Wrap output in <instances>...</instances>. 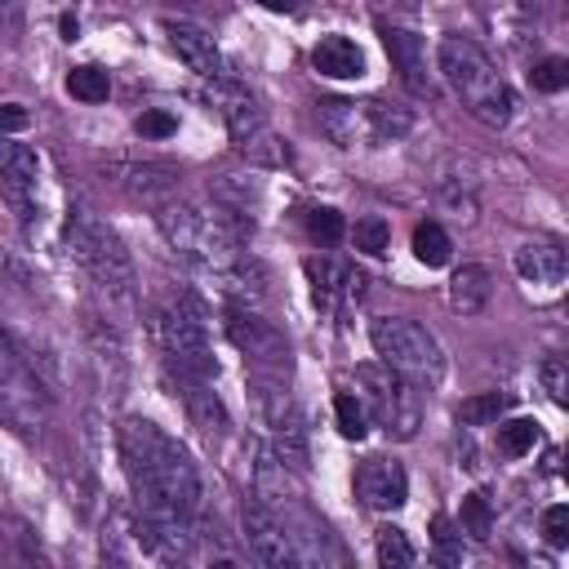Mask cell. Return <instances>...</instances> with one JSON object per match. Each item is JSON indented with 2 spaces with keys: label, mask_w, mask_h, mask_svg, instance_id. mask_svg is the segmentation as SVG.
<instances>
[{
  "label": "cell",
  "mask_w": 569,
  "mask_h": 569,
  "mask_svg": "<svg viewBox=\"0 0 569 569\" xmlns=\"http://www.w3.org/2000/svg\"><path fill=\"white\" fill-rule=\"evenodd\" d=\"M316 124L325 129V138L333 147H369V129H365V102H347V98H325L316 107Z\"/></svg>",
  "instance_id": "7402d4cb"
},
{
  "label": "cell",
  "mask_w": 569,
  "mask_h": 569,
  "mask_svg": "<svg viewBox=\"0 0 569 569\" xmlns=\"http://www.w3.org/2000/svg\"><path fill=\"white\" fill-rule=\"evenodd\" d=\"M307 280H311V293H316V307L325 311H347L365 298V271L351 267V262H338V258H307Z\"/></svg>",
  "instance_id": "9a60e30c"
},
{
  "label": "cell",
  "mask_w": 569,
  "mask_h": 569,
  "mask_svg": "<svg viewBox=\"0 0 569 569\" xmlns=\"http://www.w3.org/2000/svg\"><path fill=\"white\" fill-rule=\"evenodd\" d=\"M151 333H156L169 369L218 382V360H213V347H209V316H204L200 298L178 293V298L160 302L151 311Z\"/></svg>",
  "instance_id": "5b68a950"
},
{
  "label": "cell",
  "mask_w": 569,
  "mask_h": 569,
  "mask_svg": "<svg viewBox=\"0 0 569 569\" xmlns=\"http://www.w3.org/2000/svg\"><path fill=\"white\" fill-rule=\"evenodd\" d=\"M27 124H31V116H27L22 102H4V107H0V133H18V129H27Z\"/></svg>",
  "instance_id": "ab89813d"
},
{
  "label": "cell",
  "mask_w": 569,
  "mask_h": 569,
  "mask_svg": "<svg viewBox=\"0 0 569 569\" xmlns=\"http://www.w3.org/2000/svg\"><path fill=\"white\" fill-rule=\"evenodd\" d=\"M507 409H511V391H480V396H467V400L458 405V422H462V427H489V422H498Z\"/></svg>",
  "instance_id": "4316f807"
},
{
  "label": "cell",
  "mask_w": 569,
  "mask_h": 569,
  "mask_svg": "<svg viewBox=\"0 0 569 569\" xmlns=\"http://www.w3.org/2000/svg\"><path fill=\"white\" fill-rule=\"evenodd\" d=\"M311 67L329 80H360L365 76V53L356 40L347 36H325L316 49H311Z\"/></svg>",
  "instance_id": "603a6c76"
},
{
  "label": "cell",
  "mask_w": 569,
  "mask_h": 569,
  "mask_svg": "<svg viewBox=\"0 0 569 569\" xmlns=\"http://www.w3.org/2000/svg\"><path fill=\"white\" fill-rule=\"evenodd\" d=\"M511 262H516L525 284H542V289H556L569 276V253L556 240H525Z\"/></svg>",
  "instance_id": "44dd1931"
},
{
  "label": "cell",
  "mask_w": 569,
  "mask_h": 569,
  "mask_svg": "<svg viewBox=\"0 0 569 569\" xmlns=\"http://www.w3.org/2000/svg\"><path fill=\"white\" fill-rule=\"evenodd\" d=\"M413 258L422 262V267H445L449 258H453V244H449V231L440 227V222H418L413 227Z\"/></svg>",
  "instance_id": "484cf974"
},
{
  "label": "cell",
  "mask_w": 569,
  "mask_h": 569,
  "mask_svg": "<svg viewBox=\"0 0 569 569\" xmlns=\"http://www.w3.org/2000/svg\"><path fill=\"white\" fill-rule=\"evenodd\" d=\"M204 98H209V107L222 116V124H227V133H231V142H236L240 151H262V147L271 142V133H267V116H262L258 98H253L240 80L218 76V80H209Z\"/></svg>",
  "instance_id": "9c48e42d"
},
{
  "label": "cell",
  "mask_w": 569,
  "mask_h": 569,
  "mask_svg": "<svg viewBox=\"0 0 569 569\" xmlns=\"http://www.w3.org/2000/svg\"><path fill=\"white\" fill-rule=\"evenodd\" d=\"M76 31H80L76 18H62V40H76Z\"/></svg>",
  "instance_id": "b9f144b4"
},
{
  "label": "cell",
  "mask_w": 569,
  "mask_h": 569,
  "mask_svg": "<svg viewBox=\"0 0 569 569\" xmlns=\"http://www.w3.org/2000/svg\"><path fill=\"white\" fill-rule=\"evenodd\" d=\"M22 9V0H0V13H18Z\"/></svg>",
  "instance_id": "ee69618b"
},
{
  "label": "cell",
  "mask_w": 569,
  "mask_h": 569,
  "mask_svg": "<svg viewBox=\"0 0 569 569\" xmlns=\"http://www.w3.org/2000/svg\"><path fill=\"white\" fill-rule=\"evenodd\" d=\"M333 418H338V431H342L347 440H365V431H369V409H365L360 396L342 391V396L333 400Z\"/></svg>",
  "instance_id": "1f68e13d"
},
{
  "label": "cell",
  "mask_w": 569,
  "mask_h": 569,
  "mask_svg": "<svg viewBox=\"0 0 569 569\" xmlns=\"http://www.w3.org/2000/svg\"><path fill=\"white\" fill-rule=\"evenodd\" d=\"M373 551H378V565H387V569H409V565L418 560V551H413L409 533H405V529H396V525H382V529H378Z\"/></svg>",
  "instance_id": "f1b7e54d"
},
{
  "label": "cell",
  "mask_w": 569,
  "mask_h": 569,
  "mask_svg": "<svg viewBox=\"0 0 569 569\" xmlns=\"http://www.w3.org/2000/svg\"><path fill=\"white\" fill-rule=\"evenodd\" d=\"M240 529H244V547L258 565H271V569H293L298 565V551H293V533L280 516V507L262 502L258 493L244 498L240 507Z\"/></svg>",
  "instance_id": "30bf717a"
},
{
  "label": "cell",
  "mask_w": 569,
  "mask_h": 569,
  "mask_svg": "<svg viewBox=\"0 0 569 569\" xmlns=\"http://www.w3.org/2000/svg\"><path fill=\"white\" fill-rule=\"evenodd\" d=\"M542 538H547L551 547H565V542H569V507H565V502H556V507L542 511Z\"/></svg>",
  "instance_id": "8d00e7d4"
},
{
  "label": "cell",
  "mask_w": 569,
  "mask_h": 569,
  "mask_svg": "<svg viewBox=\"0 0 569 569\" xmlns=\"http://www.w3.org/2000/svg\"><path fill=\"white\" fill-rule=\"evenodd\" d=\"M67 249H71V258L93 276V284H98L107 298L133 302V284H138L133 258H129L124 240L111 231V222L98 218L84 200H76L71 213H67Z\"/></svg>",
  "instance_id": "277c9868"
},
{
  "label": "cell",
  "mask_w": 569,
  "mask_h": 569,
  "mask_svg": "<svg viewBox=\"0 0 569 569\" xmlns=\"http://www.w3.org/2000/svg\"><path fill=\"white\" fill-rule=\"evenodd\" d=\"M258 4H262V9H271V13H289V18L307 9V0H258Z\"/></svg>",
  "instance_id": "60d3db41"
},
{
  "label": "cell",
  "mask_w": 569,
  "mask_h": 569,
  "mask_svg": "<svg viewBox=\"0 0 569 569\" xmlns=\"http://www.w3.org/2000/svg\"><path fill=\"white\" fill-rule=\"evenodd\" d=\"M538 440H542V427H538L533 418H511V422L498 418V453H507V458H525Z\"/></svg>",
  "instance_id": "83f0119b"
},
{
  "label": "cell",
  "mask_w": 569,
  "mask_h": 569,
  "mask_svg": "<svg viewBox=\"0 0 569 569\" xmlns=\"http://www.w3.org/2000/svg\"><path fill=\"white\" fill-rule=\"evenodd\" d=\"M204 280H213V284H218L231 302H240V307H258V302L267 298V267H262L258 258H249V253H240V258H231V262L204 271Z\"/></svg>",
  "instance_id": "ffe728a7"
},
{
  "label": "cell",
  "mask_w": 569,
  "mask_h": 569,
  "mask_svg": "<svg viewBox=\"0 0 569 569\" xmlns=\"http://www.w3.org/2000/svg\"><path fill=\"white\" fill-rule=\"evenodd\" d=\"M378 36H382V49L391 58V67L400 71V80L418 93V98H431L436 93V80L427 71V44L418 31H405V27H391V22H378Z\"/></svg>",
  "instance_id": "e0dca14e"
},
{
  "label": "cell",
  "mask_w": 569,
  "mask_h": 569,
  "mask_svg": "<svg viewBox=\"0 0 569 569\" xmlns=\"http://www.w3.org/2000/svg\"><path fill=\"white\" fill-rule=\"evenodd\" d=\"M107 182L133 200H147V204H164L173 191H178V178L182 169L169 164V160H111L102 164Z\"/></svg>",
  "instance_id": "4fadbf2b"
},
{
  "label": "cell",
  "mask_w": 569,
  "mask_h": 569,
  "mask_svg": "<svg viewBox=\"0 0 569 569\" xmlns=\"http://www.w3.org/2000/svg\"><path fill=\"white\" fill-rule=\"evenodd\" d=\"M289 471H307V422L298 413V405L284 391L267 396V440H262Z\"/></svg>",
  "instance_id": "5bb4252c"
},
{
  "label": "cell",
  "mask_w": 569,
  "mask_h": 569,
  "mask_svg": "<svg viewBox=\"0 0 569 569\" xmlns=\"http://www.w3.org/2000/svg\"><path fill=\"white\" fill-rule=\"evenodd\" d=\"M0 418H9L18 431H36L49 418V391H44V382L4 342V333H0Z\"/></svg>",
  "instance_id": "ba28073f"
},
{
  "label": "cell",
  "mask_w": 569,
  "mask_h": 569,
  "mask_svg": "<svg viewBox=\"0 0 569 569\" xmlns=\"http://www.w3.org/2000/svg\"><path fill=\"white\" fill-rule=\"evenodd\" d=\"M307 231H311V240H320V244H338V240H342V213L329 209V204H320V209L307 213Z\"/></svg>",
  "instance_id": "e575fe53"
},
{
  "label": "cell",
  "mask_w": 569,
  "mask_h": 569,
  "mask_svg": "<svg viewBox=\"0 0 569 569\" xmlns=\"http://www.w3.org/2000/svg\"><path fill=\"white\" fill-rule=\"evenodd\" d=\"M365 129H369V147L400 142L413 129V111L400 102H387V98H369L365 102Z\"/></svg>",
  "instance_id": "d4e9b609"
},
{
  "label": "cell",
  "mask_w": 569,
  "mask_h": 569,
  "mask_svg": "<svg viewBox=\"0 0 569 569\" xmlns=\"http://www.w3.org/2000/svg\"><path fill=\"white\" fill-rule=\"evenodd\" d=\"M67 93L80 102H107L111 93V76L102 67H71L67 71Z\"/></svg>",
  "instance_id": "f546056e"
},
{
  "label": "cell",
  "mask_w": 569,
  "mask_h": 569,
  "mask_svg": "<svg viewBox=\"0 0 569 569\" xmlns=\"http://www.w3.org/2000/svg\"><path fill=\"white\" fill-rule=\"evenodd\" d=\"M222 325H227V338L236 342V351H240L253 369H271V373H284V369H289V342H284V333H280L271 320H262L253 307L231 302Z\"/></svg>",
  "instance_id": "8fae6325"
},
{
  "label": "cell",
  "mask_w": 569,
  "mask_h": 569,
  "mask_svg": "<svg viewBox=\"0 0 569 569\" xmlns=\"http://www.w3.org/2000/svg\"><path fill=\"white\" fill-rule=\"evenodd\" d=\"M538 378H542V387H547V396H551L556 405H569V369H565V360H560V356L542 360Z\"/></svg>",
  "instance_id": "d590c367"
},
{
  "label": "cell",
  "mask_w": 569,
  "mask_h": 569,
  "mask_svg": "<svg viewBox=\"0 0 569 569\" xmlns=\"http://www.w3.org/2000/svg\"><path fill=\"white\" fill-rule=\"evenodd\" d=\"M169 378H173V387L182 391V405H187L191 422H196L204 436H222V431H227V405H222L213 378H191V373H178V369H169Z\"/></svg>",
  "instance_id": "d6986e66"
},
{
  "label": "cell",
  "mask_w": 569,
  "mask_h": 569,
  "mask_svg": "<svg viewBox=\"0 0 569 569\" xmlns=\"http://www.w3.org/2000/svg\"><path fill=\"white\" fill-rule=\"evenodd\" d=\"M436 71L440 80L453 89V98L489 129H502L511 124L516 116V93L507 84V76L493 67V58L467 40V36H445L440 49H436Z\"/></svg>",
  "instance_id": "3957f363"
},
{
  "label": "cell",
  "mask_w": 569,
  "mask_h": 569,
  "mask_svg": "<svg viewBox=\"0 0 569 569\" xmlns=\"http://www.w3.org/2000/svg\"><path fill=\"white\" fill-rule=\"evenodd\" d=\"M369 342L378 351V360L396 373H405L418 387H436L445 378V351L436 342L431 329H422L418 320L405 316H378L369 325Z\"/></svg>",
  "instance_id": "8992f818"
},
{
  "label": "cell",
  "mask_w": 569,
  "mask_h": 569,
  "mask_svg": "<svg viewBox=\"0 0 569 569\" xmlns=\"http://www.w3.org/2000/svg\"><path fill=\"white\" fill-rule=\"evenodd\" d=\"M36 182H40L36 151L13 142L9 133H0V196L9 200V209L18 213L22 227H31V213H36Z\"/></svg>",
  "instance_id": "7c38bea8"
},
{
  "label": "cell",
  "mask_w": 569,
  "mask_h": 569,
  "mask_svg": "<svg viewBox=\"0 0 569 569\" xmlns=\"http://www.w3.org/2000/svg\"><path fill=\"white\" fill-rule=\"evenodd\" d=\"M164 31H169V44H173V53L196 71V76H204V80H218V76H227V62H222V49H218V40L204 31V27H196V22H182V18H169L164 22Z\"/></svg>",
  "instance_id": "ac0fdd59"
},
{
  "label": "cell",
  "mask_w": 569,
  "mask_h": 569,
  "mask_svg": "<svg viewBox=\"0 0 569 569\" xmlns=\"http://www.w3.org/2000/svg\"><path fill=\"white\" fill-rule=\"evenodd\" d=\"M382 4H391V9H409V13H413L422 0H382Z\"/></svg>",
  "instance_id": "7bdbcfd3"
},
{
  "label": "cell",
  "mask_w": 569,
  "mask_h": 569,
  "mask_svg": "<svg viewBox=\"0 0 569 569\" xmlns=\"http://www.w3.org/2000/svg\"><path fill=\"white\" fill-rule=\"evenodd\" d=\"M356 378L365 387L360 391L365 396V409L373 413V422L387 436H396V440L418 436V427H422V387L418 382H409L405 373L387 369L382 360L378 365H360Z\"/></svg>",
  "instance_id": "52a82bcc"
},
{
  "label": "cell",
  "mask_w": 569,
  "mask_h": 569,
  "mask_svg": "<svg viewBox=\"0 0 569 569\" xmlns=\"http://www.w3.org/2000/svg\"><path fill=\"white\" fill-rule=\"evenodd\" d=\"M431 538H436V556H440V560H462V533L453 538V529H449V520H445V516H436Z\"/></svg>",
  "instance_id": "f35d334b"
},
{
  "label": "cell",
  "mask_w": 569,
  "mask_h": 569,
  "mask_svg": "<svg viewBox=\"0 0 569 569\" xmlns=\"http://www.w3.org/2000/svg\"><path fill=\"white\" fill-rule=\"evenodd\" d=\"M351 240H356V249L360 253H369V258H382L387 249H391V227L382 222V218H360L356 222V231H351Z\"/></svg>",
  "instance_id": "d6a6232c"
},
{
  "label": "cell",
  "mask_w": 569,
  "mask_h": 569,
  "mask_svg": "<svg viewBox=\"0 0 569 569\" xmlns=\"http://www.w3.org/2000/svg\"><path fill=\"white\" fill-rule=\"evenodd\" d=\"M458 525H462V533H471L476 542H485L493 533V507H489V498L485 493H467L462 507H458Z\"/></svg>",
  "instance_id": "4dcf8cb0"
},
{
  "label": "cell",
  "mask_w": 569,
  "mask_h": 569,
  "mask_svg": "<svg viewBox=\"0 0 569 569\" xmlns=\"http://www.w3.org/2000/svg\"><path fill=\"white\" fill-rule=\"evenodd\" d=\"M489 298H493V276H489V267L462 262V267L453 271V280H449V302H453V311L476 316V311L489 307Z\"/></svg>",
  "instance_id": "cb8c5ba5"
},
{
  "label": "cell",
  "mask_w": 569,
  "mask_h": 569,
  "mask_svg": "<svg viewBox=\"0 0 569 569\" xmlns=\"http://www.w3.org/2000/svg\"><path fill=\"white\" fill-rule=\"evenodd\" d=\"M133 129H138L142 138H169V133H178V120H173L169 111H142V116L133 120Z\"/></svg>",
  "instance_id": "74e56055"
},
{
  "label": "cell",
  "mask_w": 569,
  "mask_h": 569,
  "mask_svg": "<svg viewBox=\"0 0 569 569\" xmlns=\"http://www.w3.org/2000/svg\"><path fill=\"white\" fill-rule=\"evenodd\" d=\"M529 80H533V89L538 93H560L565 84H569V62L565 58H538L533 67H529Z\"/></svg>",
  "instance_id": "836d02e7"
},
{
  "label": "cell",
  "mask_w": 569,
  "mask_h": 569,
  "mask_svg": "<svg viewBox=\"0 0 569 569\" xmlns=\"http://www.w3.org/2000/svg\"><path fill=\"white\" fill-rule=\"evenodd\" d=\"M116 445H120V462L138 498V511L147 516H196L200 511V498H204L200 467L173 436H164L147 418H124Z\"/></svg>",
  "instance_id": "6da1fadb"
},
{
  "label": "cell",
  "mask_w": 569,
  "mask_h": 569,
  "mask_svg": "<svg viewBox=\"0 0 569 569\" xmlns=\"http://www.w3.org/2000/svg\"><path fill=\"white\" fill-rule=\"evenodd\" d=\"M156 227L160 236L169 240V249L191 262L200 276L240 258L249 236H253V222L244 218V209H231L227 200H164L156 209Z\"/></svg>",
  "instance_id": "7a4b0ae2"
},
{
  "label": "cell",
  "mask_w": 569,
  "mask_h": 569,
  "mask_svg": "<svg viewBox=\"0 0 569 569\" xmlns=\"http://www.w3.org/2000/svg\"><path fill=\"white\" fill-rule=\"evenodd\" d=\"M356 498L369 507V511H396L405 507L409 498V476L396 458H365L360 471H356Z\"/></svg>",
  "instance_id": "2e32d148"
}]
</instances>
